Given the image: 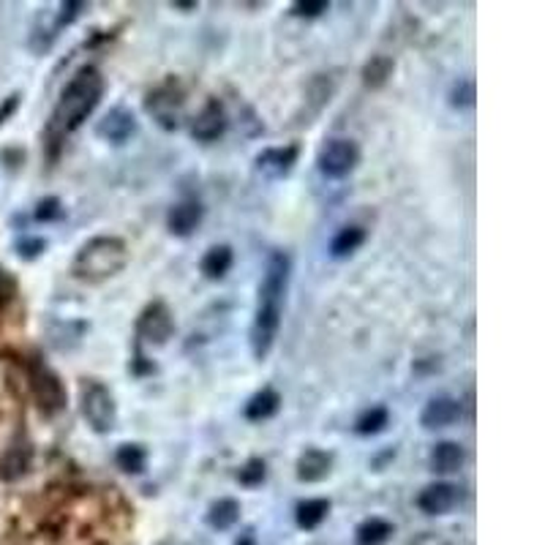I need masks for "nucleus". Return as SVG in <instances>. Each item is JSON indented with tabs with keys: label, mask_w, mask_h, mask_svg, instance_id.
I'll use <instances>...</instances> for the list:
<instances>
[{
	"label": "nucleus",
	"mask_w": 545,
	"mask_h": 545,
	"mask_svg": "<svg viewBox=\"0 0 545 545\" xmlns=\"http://www.w3.org/2000/svg\"><path fill=\"white\" fill-rule=\"evenodd\" d=\"M366 243V229L358 224H350L344 229H338L335 238L330 240V256L333 259H347L352 256L360 246Z\"/></svg>",
	"instance_id": "nucleus-24"
},
{
	"label": "nucleus",
	"mask_w": 545,
	"mask_h": 545,
	"mask_svg": "<svg viewBox=\"0 0 545 545\" xmlns=\"http://www.w3.org/2000/svg\"><path fill=\"white\" fill-rule=\"evenodd\" d=\"M140 131V123H136V115L125 107H115L109 109L99 123H96V136L109 145H125L131 136Z\"/></svg>",
	"instance_id": "nucleus-10"
},
{
	"label": "nucleus",
	"mask_w": 545,
	"mask_h": 545,
	"mask_svg": "<svg viewBox=\"0 0 545 545\" xmlns=\"http://www.w3.org/2000/svg\"><path fill=\"white\" fill-rule=\"evenodd\" d=\"M335 88H338L335 77H330V74H316V77L308 82V88H306V99H303V109L298 112V123L308 125V123L330 104V99L335 96Z\"/></svg>",
	"instance_id": "nucleus-13"
},
{
	"label": "nucleus",
	"mask_w": 545,
	"mask_h": 545,
	"mask_svg": "<svg viewBox=\"0 0 545 545\" xmlns=\"http://www.w3.org/2000/svg\"><path fill=\"white\" fill-rule=\"evenodd\" d=\"M238 521H240V502H238V499H229V497L216 499V502L211 505V510H208V523H211L213 529H219V532L232 529Z\"/></svg>",
	"instance_id": "nucleus-26"
},
{
	"label": "nucleus",
	"mask_w": 545,
	"mask_h": 545,
	"mask_svg": "<svg viewBox=\"0 0 545 545\" xmlns=\"http://www.w3.org/2000/svg\"><path fill=\"white\" fill-rule=\"evenodd\" d=\"M101 99H104L101 72L96 65H82L63 88V93H60L52 115H49V123L44 128V145H47V153L52 161L57 159L65 136H72L96 112Z\"/></svg>",
	"instance_id": "nucleus-2"
},
{
	"label": "nucleus",
	"mask_w": 545,
	"mask_h": 545,
	"mask_svg": "<svg viewBox=\"0 0 545 545\" xmlns=\"http://www.w3.org/2000/svg\"><path fill=\"white\" fill-rule=\"evenodd\" d=\"M463 458H466L463 447H461L458 442L445 439V442H437V445H434V450H431V455H428V466H431V471H437V474H453V471H458V469L463 466Z\"/></svg>",
	"instance_id": "nucleus-21"
},
{
	"label": "nucleus",
	"mask_w": 545,
	"mask_h": 545,
	"mask_svg": "<svg viewBox=\"0 0 545 545\" xmlns=\"http://www.w3.org/2000/svg\"><path fill=\"white\" fill-rule=\"evenodd\" d=\"M204 219V208L199 199H183L177 204H172L167 213V229L175 238H188Z\"/></svg>",
	"instance_id": "nucleus-16"
},
{
	"label": "nucleus",
	"mask_w": 545,
	"mask_h": 545,
	"mask_svg": "<svg viewBox=\"0 0 545 545\" xmlns=\"http://www.w3.org/2000/svg\"><path fill=\"white\" fill-rule=\"evenodd\" d=\"M393 72H395V60L390 55H371L363 65L360 77L368 91H382L390 82Z\"/></svg>",
	"instance_id": "nucleus-23"
},
{
	"label": "nucleus",
	"mask_w": 545,
	"mask_h": 545,
	"mask_svg": "<svg viewBox=\"0 0 545 545\" xmlns=\"http://www.w3.org/2000/svg\"><path fill=\"white\" fill-rule=\"evenodd\" d=\"M232 262H235L232 246L221 243V246H213V248L204 251V256H202V262H199V270H202L204 279L219 281V279H224L227 272L232 270Z\"/></svg>",
	"instance_id": "nucleus-22"
},
{
	"label": "nucleus",
	"mask_w": 545,
	"mask_h": 545,
	"mask_svg": "<svg viewBox=\"0 0 545 545\" xmlns=\"http://www.w3.org/2000/svg\"><path fill=\"white\" fill-rule=\"evenodd\" d=\"M333 461L335 455L330 450H322V447H306L300 455H298V480L300 483H322L330 477L333 471Z\"/></svg>",
	"instance_id": "nucleus-15"
},
{
	"label": "nucleus",
	"mask_w": 545,
	"mask_h": 545,
	"mask_svg": "<svg viewBox=\"0 0 545 545\" xmlns=\"http://www.w3.org/2000/svg\"><path fill=\"white\" fill-rule=\"evenodd\" d=\"M463 418V403L453 395H437L431 398L423 412H420V426L428 428V431H437V428H447L453 423H458Z\"/></svg>",
	"instance_id": "nucleus-12"
},
{
	"label": "nucleus",
	"mask_w": 545,
	"mask_h": 545,
	"mask_svg": "<svg viewBox=\"0 0 545 545\" xmlns=\"http://www.w3.org/2000/svg\"><path fill=\"white\" fill-rule=\"evenodd\" d=\"M20 99H22L20 93H12V96H6L4 101H0V125H4L20 109Z\"/></svg>",
	"instance_id": "nucleus-36"
},
{
	"label": "nucleus",
	"mask_w": 545,
	"mask_h": 545,
	"mask_svg": "<svg viewBox=\"0 0 545 545\" xmlns=\"http://www.w3.org/2000/svg\"><path fill=\"white\" fill-rule=\"evenodd\" d=\"M327 513H330V499H306L298 505L295 518L300 529H316L327 518Z\"/></svg>",
	"instance_id": "nucleus-29"
},
{
	"label": "nucleus",
	"mask_w": 545,
	"mask_h": 545,
	"mask_svg": "<svg viewBox=\"0 0 545 545\" xmlns=\"http://www.w3.org/2000/svg\"><path fill=\"white\" fill-rule=\"evenodd\" d=\"M298 159H300V148L298 145H281V148H264L254 159V164H256V169L264 177L279 180V177H284V175H290L295 169Z\"/></svg>",
	"instance_id": "nucleus-14"
},
{
	"label": "nucleus",
	"mask_w": 545,
	"mask_h": 545,
	"mask_svg": "<svg viewBox=\"0 0 545 545\" xmlns=\"http://www.w3.org/2000/svg\"><path fill=\"white\" fill-rule=\"evenodd\" d=\"M264 477H267V463L264 458H248L240 469H238V483L246 486V489H256L264 483Z\"/></svg>",
	"instance_id": "nucleus-30"
},
{
	"label": "nucleus",
	"mask_w": 545,
	"mask_h": 545,
	"mask_svg": "<svg viewBox=\"0 0 545 545\" xmlns=\"http://www.w3.org/2000/svg\"><path fill=\"white\" fill-rule=\"evenodd\" d=\"M279 409H281V395H279V390L262 387L259 393H254V395L246 401L243 415H246L248 423H264V420H270V418H276Z\"/></svg>",
	"instance_id": "nucleus-19"
},
{
	"label": "nucleus",
	"mask_w": 545,
	"mask_h": 545,
	"mask_svg": "<svg viewBox=\"0 0 545 545\" xmlns=\"http://www.w3.org/2000/svg\"><path fill=\"white\" fill-rule=\"evenodd\" d=\"M183 107H186V93L175 77L164 80L145 96V112L164 128V131H177L183 123Z\"/></svg>",
	"instance_id": "nucleus-6"
},
{
	"label": "nucleus",
	"mask_w": 545,
	"mask_h": 545,
	"mask_svg": "<svg viewBox=\"0 0 545 545\" xmlns=\"http://www.w3.org/2000/svg\"><path fill=\"white\" fill-rule=\"evenodd\" d=\"M17 295H20V281H17V276H14L9 267L0 264V308L12 306V303L17 300Z\"/></svg>",
	"instance_id": "nucleus-32"
},
{
	"label": "nucleus",
	"mask_w": 545,
	"mask_h": 545,
	"mask_svg": "<svg viewBox=\"0 0 545 545\" xmlns=\"http://www.w3.org/2000/svg\"><path fill=\"white\" fill-rule=\"evenodd\" d=\"M60 22H57V9H41L33 20V28H30V39H28V47L33 55H47L52 49V44L57 41L60 36Z\"/></svg>",
	"instance_id": "nucleus-17"
},
{
	"label": "nucleus",
	"mask_w": 545,
	"mask_h": 545,
	"mask_svg": "<svg viewBox=\"0 0 545 545\" xmlns=\"http://www.w3.org/2000/svg\"><path fill=\"white\" fill-rule=\"evenodd\" d=\"M128 264V246L117 235H96L85 240L74 259L72 276L82 284H104Z\"/></svg>",
	"instance_id": "nucleus-3"
},
{
	"label": "nucleus",
	"mask_w": 545,
	"mask_h": 545,
	"mask_svg": "<svg viewBox=\"0 0 545 545\" xmlns=\"http://www.w3.org/2000/svg\"><path fill=\"white\" fill-rule=\"evenodd\" d=\"M290 279H292V256L287 251H272L267 256L262 281L256 290V308L251 322V352H254V360L259 363L267 360V355L276 347Z\"/></svg>",
	"instance_id": "nucleus-1"
},
{
	"label": "nucleus",
	"mask_w": 545,
	"mask_h": 545,
	"mask_svg": "<svg viewBox=\"0 0 545 545\" xmlns=\"http://www.w3.org/2000/svg\"><path fill=\"white\" fill-rule=\"evenodd\" d=\"M327 9H330L327 0H298V4H292V17L316 20V17H322Z\"/></svg>",
	"instance_id": "nucleus-34"
},
{
	"label": "nucleus",
	"mask_w": 545,
	"mask_h": 545,
	"mask_svg": "<svg viewBox=\"0 0 545 545\" xmlns=\"http://www.w3.org/2000/svg\"><path fill=\"white\" fill-rule=\"evenodd\" d=\"M88 333V322L82 319H52L49 322V344L57 352H74Z\"/></svg>",
	"instance_id": "nucleus-18"
},
{
	"label": "nucleus",
	"mask_w": 545,
	"mask_h": 545,
	"mask_svg": "<svg viewBox=\"0 0 545 545\" xmlns=\"http://www.w3.org/2000/svg\"><path fill=\"white\" fill-rule=\"evenodd\" d=\"M227 125H229V117H227L224 104L219 99H208V101H204V107L196 112V117L191 120V136L196 143L211 145V143L221 140Z\"/></svg>",
	"instance_id": "nucleus-9"
},
{
	"label": "nucleus",
	"mask_w": 545,
	"mask_h": 545,
	"mask_svg": "<svg viewBox=\"0 0 545 545\" xmlns=\"http://www.w3.org/2000/svg\"><path fill=\"white\" fill-rule=\"evenodd\" d=\"M235 545H256V540H254V534L251 532H246L243 537H238V542Z\"/></svg>",
	"instance_id": "nucleus-37"
},
{
	"label": "nucleus",
	"mask_w": 545,
	"mask_h": 545,
	"mask_svg": "<svg viewBox=\"0 0 545 545\" xmlns=\"http://www.w3.org/2000/svg\"><path fill=\"white\" fill-rule=\"evenodd\" d=\"M358 164H360V145L350 140V136L327 140L316 156V169L330 180H344L358 169Z\"/></svg>",
	"instance_id": "nucleus-7"
},
{
	"label": "nucleus",
	"mask_w": 545,
	"mask_h": 545,
	"mask_svg": "<svg viewBox=\"0 0 545 545\" xmlns=\"http://www.w3.org/2000/svg\"><path fill=\"white\" fill-rule=\"evenodd\" d=\"M172 9H196V4H194V0H191V4H183V0H175V4H172Z\"/></svg>",
	"instance_id": "nucleus-38"
},
{
	"label": "nucleus",
	"mask_w": 545,
	"mask_h": 545,
	"mask_svg": "<svg viewBox=\"0 0 545 545\" xmlns=\"http://www.w3.org/2000/svg\"><path fill=\"white\" fill-rule=\"evenodd\" d=\"M80 412L91 431L112 434L117 428V401L112 390L99 379H82L80 385Z\"/></svg>",
	"instance_id": "nucleus-5"
},
{
	"label": "nucleus",
	"mask_w": 545,
	"mask_h": 545,
	"mask_svg": "<svg viewBox=\"0 0 545 545\" xmlns=\"http://www.w3.org/2000/svg\"><path fill=\"white\" fill-rule=\"evenodd\" d=\"M461 502H463V489L455 483H431L418 497V507L426 515H447Z\"/></svg>",
	"instance_id": "nucleus-11"
},
{
	"label": "nucleus",
	"mask_w": 545,
	"mask_h": 545,
	"mask_svg": "<svg viewBox=\"0 0 545 545\" xmlns=\"http://www.w3.org/2000/svg\"><path fill=\"white\" fill-rule=\"evenodd\" d=\"M387 420H390L387 406L374 403V406L363 409V412L358 415V420H355V434H360V437H374V434H382V431H385V426H387Z\"/></svg>",
	"instance_id": "nucleus-27"
},
{
	"label": "nucleus",
	"mask_w": 545,
	"mask_h": 545,
	"mask_svg": "<svg viewBox=\"0 0 545 545\" xmlns=\"http://www.w3.org/2000/svg\"><path fill=\"white\" fill-rule=\"evenodd\" d=\"M393 532L395 529H393L390 521H385V518H368V521H363L358 526L355 540H358V545H385Z\"/></svg>",
	"instance_id": "nucleus-28"
},
{
	"label": "nucleus",
	"mask_w": 545,
	"mask_h": 545,
	"mask_svg": "<svg viewBox=\"0 0 545 545\" xmlns=\"http://www.w3.org/2000/svg\"><path fill=\"white\" fill-rule=\"evenodd\" d=\"M30 461H33V447H30V442L22 439V437H17V439L9 445L4 461H0V474H4L6 480H17V477H22V474L30 469Z\"/></svg>",
	"instance_id": "nucleus-20"
},
{
	"label": "nucleus",
	"mask_w": 545,
	"mask_h": 545,
	"mask_svg": "<svg viewBox=\"0 0 545 545\" xmlns=\"http://www.w3.org/2000/svg\"><path fill=\"white\" fill-rule=\"evenodd\" d=\"M33 219L39 224H52V221H60L63 219V202L57 196H44L39 199L36 211H33Z\"/></svg>",
	"instance_id": "nucleus-31"
},
{
	"label": "nucleus",
	"mask_w": 545,
	"mask_h": 545,
	"mask_svg": "<svg viewBox=\"0 0 545 545\" xmlns=\"http://www.w3.org/2000/svg\"><path fill=\"white\" fill-rule=\"evenodd\" d=\"M28 387L44 418L60 415L68 403V390H65L60 374L49 363H44L39 355H33L28 360Z\"/></svg>",
	"instance_id": "nucleus-4"
},
{
	"label": "nucleus",
	"mask_w": 545,
	"mask_h": 545,
	"mask_svg": "<svg viewBox=\"0 0 545 545\" xmlns=\"http://www.w3.org/2000/svg\"><path fill=\"white\" fill-rule=\"evenodd\" d=\"M134 333H136V347L140 350L143 347H164L175 333V319H172L169 306L164 300L148 303L140 311V316H136Z\"/></svg>",
	"instance_id": "nucleus-8"
},
{
	"label": "nucleus",
	"mask_w": 545,
	"mask_h": 545,
	"mask_svg": "<svg viewBox=\"0 0 545 545\" xmlns=\"http://www.w3.org/2000/svg\"><path fill=\"white\" fill-rule=\"evenodd\" d=\"M115 463L125 471V474H143L148 466V450L140 442H125L117 447L115 453Z\"/></svg>",
	"instance_id": "nucleus-25"
},
{
	"label": "nucleus",
	"mask_w": 545,
	"mask_h": 545,
	"mask_svg": "<svg viewBox=\"0 0 545 545\" xmlns=\"http://www.w3.org/2000/svg\"><path fill=\"white\" fill-rule=\"evenodd\" d=\"M450 104L455 109H466L474 104V82L471 80H458L450 91Z\"/></svg>",
	"instance_id": "nucleus-35"
},
{
	"label": "nucleus",
	"mask_w": 545,
	"mask_h": 545,
	"mask_svg": "<svg viewBox=\"0 0 545 545\" xmlns=\"http://www.w3.org/2000/svg\"><path fill=\"white\" fill-rule=\"evenodd\" d=\"M14 248H17V254L22 256V259H36V256H41L47 248H49V243H47V238H36V235H22L17 243H14Z\"/></svg>",
	"instance_id": "nucleus-33"
}]
</instances>
